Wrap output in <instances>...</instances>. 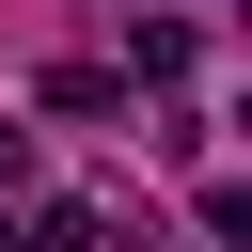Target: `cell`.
Masks as SVG:
<instances>
[{
	"label": "cell",
	"instance_id": "3957f363",
	"mask_svg": "<svg viewBox=\"0 0 252 252\" xmlns=\"http://www.w3.org/2000/svg\"><path fill=\"white\" fill-rule=\"evenodd\" d=\"M32 252H110V220H94V205H47V220H32Z\"/></svg>",
	"mask_w": 252,
	"mask_h": 252
},
{
	"label": "cell",
	"instance_id": "277c9868",
	"mask_svg": "<svg viewBox=\"0 0 252 252\" xmlns=\"http://www.w3.org/2000/svg\"><path fill=\"white\" fill-rule=\"evenodd\" d=\"M0 189H32V126H0Z\"/></svg>",
	"mask_w": 252,
	"mask_h": 252
},
{
	"label": "cell",
	"instance_id": "7a4b0ae2",
	"mask_svg": "<svg viewBox=\"0 0 252 252\" xmlns=\"http://www.w3.org/2000/svg\"><path fill=\"white\" fill-rule=\"evenodd\" d=\"M189 47H205L189 16H142V32H126V79H142V94H173V79H189Z\"/></svg>",
	"mask_w": 252,
	"mask_h": 252
},
{
	"label": "cell",
	"instance_id": "6da1fadb",
	"mask_svg": "<svg viewBox=\"0 0 252 252\" xmlns=\"http://www.w3.org/2000/svg\"><path fill=\"white\" fill-rule=\"evenodd\" d=\"M32 110H63V126H110L126 110V63H47V94Z\"/></svg>",
	"mask_w": 252,
	"mask_h": 252
}]
</instances>
